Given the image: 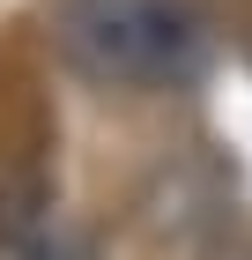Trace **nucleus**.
<instances>
[{
  "instance_id": "nucleus-1",
  "label": "nucleus",
  "mask_w": 252,
  "mask_h": 260,
  "mask_svg": "<svg viewBox=\"0 0 252 260\" xmlns=\"http://www.w3.org/2000/svg\"><path fill=\"white\" fill-rule=\"evenodd\" d=\"M59 52L104 89H186L215 38L200 0H59Z\"/></svg>"
}]
</instances>
